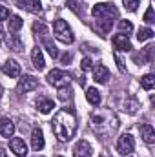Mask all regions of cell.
Returning <instances> with one entry per match:
<instances>
[{"instance_id":"6da1fadb","label":"cell","mask_w":155,"mask_h":157,"mask_svg":"<svg viewBox=\"0 0 155 157\" xmlns=\"http://www.w3.org/2000/svg\"><path fill=\"white\" fill-rule=\"evenodd\" d=\"M51 128L53 133L59 141L66 143L70 139H73L75 132H77V115L73 108H62L55 113V117L51 121Z\"/></svg>"},{"instance_id":"7a4b0ae2","label":"cell","mask_w":155,"mask_h":157,"mask_svg":"<svg viewBox=\"0 0 155 157\" xmlns=\"http://www.w3.org/2000/svg\"><path fill=\"white\" fill-rule=\"evenodd\" d=\"M91 15H93L95 22H97L99 31L106 35V33L112 29L113 22L117 20L119 11H117V7L112 4V2H100V4H97V6H93Z\"/></svg>"},{"instance_id":"3957f363","label":"cell","mask_w":155,"mask_h":157,"mask_svg":"<svg viewBox=\"0 0 155 157\" xmlns=\"http://www.w3.org/2000/svg\"><path fill=\"white\" fill-rule=\"evenodd\" d=\"M91 130L99 135H112L119 128V119L112 110H102V112H95L89 119Z\"/></svg>"},{"instance_id":"277c9868","label":"cell","mask_w":155,"mask_h":157,"mask_svg":"<svg viewBox=\"0 0 155 157\" xmlns=\"http://www.w3.org/2000/svg\"><path fill=\"white\" fill-rule=\"evenodd\" d=\"M53 33H55L57 39L60 40V42H64V44H73V42H75V35H73L71 28H70L68 22L62 20V18L55 20V24H53Z\"/></svg>"},{"instance_id":"5b68a950","label":"cell","mask_w":155,"mask_h":157,"mask_svg":"<svg viewBox=\"0 0 155 157\" xmlns=\"http://www.w3.org/2000/svg\"><path fill=\"white\" fill-rule=\"evenodd\" d=\"M70 80H71V77H70L66 71H62V70H51V71L47 73V82H49L51 86H55V88L70 86Z\"/></svg>"},{"instance_id":"8992f818","label":"cell","mask_w":155,"mask_h":157,"mask_svg":"<svg viewBox=\"0 0 155 157\" xmlns=\"http://www.w3.org/2000/svg\"><path fill=\"white\" fill-rule=\"evenodd\" d=\"M133 148H135V141H133V137H131L130 133H124V135L119 137V141H117V150H119L122 155H130V154L133 152Z\"/></svg>"},{"instance_id":"52a82bcc","label":"cell","mask_w":155,"mask_h":157,"mask_svg":"<svg viewBox=\"0 0 155 157\" xmlns=\"http://www.w3.org/2000/svg\"><path fill=\"white\" fill-rule=\"evenodd\" d=\"M37 88H39V80L33 77V75H24V77L18 80V86H17V90L20 93H28V91L37 90Z\"/></svg>"},{"instance_id":"ba28073f","label":"cell","mask_w":155,"mask_h":157,"mask_svg":"<svg viewBox=\"0 0 155 157\" xmlns=\"http://www.w3.org/2000/svg\"><path fill=\"white\" fill-rule=\"evenodd\" d=\"M93 155V148L88 141H78L73 148V157H91Z\"/></svg>"},{"instance_id":"9c48e42d","label":"cell","mask_w":155,"mask_h":157,"mask_svg":"<svg viewBox=\"0 0 155 157\" xmlns=\"http://www.w3.org/2000/svg\"><path fill=\"white\" fill-rule=\"evenodd\" d=\"M9 148L15 152L17 157H26L28 155V146H26V143H24L22 139H18V137H13V139L9 141Z\"/></svg>"},{"instance_id":"30bf717a","label":"cell","mask_w":155,"mask_h":157,"mask_svg":"<svg viewBox=\"0 0 155 157\" xmlns=\"http://www.w3.org/2000/svg\"><path fill=\"white\" fill-rule=\"evenodd\" d=\"M2 71L7 75V77H18L20 75V64L13 59H7L4 64H2Z\"/></svg>"},{"instance_id":"8fae6325","label":"cell","mask_w":155,"mask_h":157,"mask_svg":"<svg viewBox=\"0 0 155 157\" xmlns=\"http://www.w3.org/2000/svg\"><path fill=\"white\" fill-rule=\"evenodd\" d=\"M112 40H113L115 49H119V51H130V49H131V42H130V39H128V35H124V33L115 35Z\"/></svg>"},{"instance_id":"7c38bea8","label":"cell","mask_w":155,"mask_h":157,"mask_svg":"<svg viewBox=\"0 0 155 157\" xmlns=\"http://www.w3.org/2000/svg\"><path fill=\"white\" fill-rule=\"evenodd\" d=\"M44 133H42V130L40 128H33V132H31V148L35 150V152H40L42 148H44Z\"/></svg>"},{"instance_id":"4fadbf2b","label":"cell","mask_w":155,"mask_h":157,"mask_svg":"<svg viewBox=\"0 0 155 157\" xmlns=\"http://www.w3.org/2000/svg\"><path fill=\"white\" fill-rule=\"evenodd\" d=\"M93 78H95V82H100V84L108 82V78H110V70H108L104 64H97V68H93Z\"/></svg>"},{"instance_id":"5bb4252c","label":"cell","mask_w":155,"mask_h":157,"mask_svg":"<svg viewBox=\"0 0 155 157\" xmlns=\"http://www.w3.org/2000/svg\"><path fill=\"white\" fill-rule=\"evenodd\" d=\"M13 133H15V124H13V121L7 117H2L0 119V135L2 137H13Z\"/></svg>"},{"instance_id":"9a60e30c","label":"cell","mask_w":155,"mask_h":157,"mask_svg":"<svg viewBox=\"0 0 155 157\" xmlns=\"http://www.w3.org/2000/svg\"><path fill=\"white\" fill-rule=\"evenodd\" d=\"M31 60H33V66L37 68V70H44L46 68V60H44V55H42V49H40L39 46H35L33 49H31Z\"/></svg>"},{"instance_id":"2e32d148","label":"cell","mask_w":155,"mask_h":157,"mask_svg":"<svg viewBox=\"0 0 155 157\" xmlns=\"http://www.w3.org/2000/svg\"><path fill=\"white\" fill-rule=\"evenodd\" d=\"M153 51H155V46H148V48H144L141 53H137L133 59H135L137 62H141V64H144V62H152V60H153Z\"/></svg>"},{"instance_id":"e0dca14e","label":"cell","mask_w":155,"mask_h":157,"mask_svg":"<svg viewBox=\"0 0 155 157\" xmlns=\"http://www.w3.org/2000/svg\"><path fill=\"white\" fill-rule=\"evenodd\" d=\"M141 137L146 144H153L155 141V130L150 126V124H142L141 126Z\"/></svg>"},{"instance_id":"ac0fdd59","label":"cell","mask_w":155,"mask_h":157,"mask_svg":"<svg viewBox=\"0 0 155 157\" xmlns=\"http://www.w3.org/2000/svg\"><path fill=\"white\" fill-rule=\"evenodd\" d=\"M86 99H88L89 104L99 106V104H100V91H99L97 88H88V90H86Z\"/></svg>"},{"instance_id":"d6986e66","label":"cell","mask_w":155,"mask_h":157,"mask_svg":"<svg viewBox=\"0 0 155 157\" xmlns=\"http://www.w3.org/2000/svg\"><path fill=\"white\" fill-rule=\"evenodd\" d=\"M137 108H139V101L135 97H126V101L122 102V110L128 112V113H137Z\"/></svg>"},{"instance_id":"ffe728a7","label":"cell","mask_w":155,"mask_h":157,"mask_svg":"<svg viewBox=\"0 0 155 157\" xmlns=\"http://www.w3.org/2000/svg\"><path fill=\"white\" fill-rule=\"evenodd\" d=\"M37 108H39V112L40 113H49L53 108H55V104H53V101L51 99H39L37 101Z\"/></svg>"},{"instance_id":"44dd1931","label":"cell","mask_w":155,"mask_h":157,"mask_svg":"<svg viewBox=\"0 0 155 157\" xmlns=\"http://www.w3.org/2000/svg\"><path fill=\"white\" fill-rule=\"evenodd\" d=\"M7 46L13 51H22V48H24V44H22V40H20L18 35H9L7 37Z\"/></svg>"},{"instance_id":"7402d4cb","label":"cell","mask_w":155,"mask_h":157,"mask_svg":"<svg viewBox=\"0 0 155 157\" xmlns=\"http://www.w3.org/2000/svg\"><path fill=\"white\" fill-rule=\"evenodd\" d=\"M22 24H24V20L18 15H11L9 17V31H18L22 28Z\"/></svg>"},{"instance_id":"603a6c76","label":"cell","mask_w":155,"mask_h":157,"mask_svg":"<svg viewBox=\"0 0 155 157\" xmlns=\"http://www.w3.org/2000/svg\"><path fill=\"white\" fill-rule=\"evenodd\" d=\"M68 7L78 17L84 15V4H80V0H68Z\"/></svg>"},{"instance_id":"cb8c5ba5","label":"cell","mask_w":155,"mask_h":157,"mask_svg":"<svg viewBox=\"0 0 155 157\" xmlns=\"http://www.w3.org/2000/svg\"><path fill=\"white\" fill-rule=\"evenodd\" d=\"M141 86H142L144 90H152L155 86V75H152V73L144 75V77L141 78Z\"/></svg>"},{"instance_id":"d4e9b609","label":"cell","mask_w":155,"mask_h":157,"mask_svg":"<svg viewBox=\"0 0 155 157\" xmlns=\"http://www.w3.org/2000/svg\"><path fill=\"white\" fill-rule=\"evenodd\" d=\"M152 37H153V31H152L150 28H142V29H139V33H137V40H139V42L150 40Z\"/></svg>"},{"instance_id":"484cf974","label":"cell","mask_w":155,"mask_h":157,"mask_svg":"<svg viewBox=\"0 0 155 157\" xmlns=\"http://www.w3.org/2000/svg\"><path fill=\"white\" fill-rule=\"evenodd\" d=\"M44 46H46L47 53H49L53 59H57V57H59V49H57V46L51 42V39H44Z\"/></svg>"},{"instance_id":"4316f807","label":"cell","mask_w":155,"mask_h":157,"mask_svg":"<svg viewBox=\"0 0 155 157\" xmlns=\"http://www.w3.org/2000/svg\"><path fill=\"white\" fill-rule=\"evenodd\" d=\"M60 91H59V99L60 101H68V99H71V95H73V90L70 88V86H64V88H59Z\"/></svg>"},{"instance_id":"83f0119b","label":"cell","mask_w":155,"mask_h":157,"mask_svg":"<svg viewBox=\"0 0 155 157\" xmlns=\"http://www.w3.org/2000/svg\"><path fill=\"white\" fill-rule=\"evenodd\" d=\"M119 29H120V33H131V29H133V26H131V22L130 20H120L119 22Z\"/></svg>"},{"instance_id":"f1b7e54d","label":"cell","mask_w":155,"mask_h":157,"mask_svg":"<svg viewBox=\"0 0 155 157\" xmlns=\"http://www.w3.org/2000/svg\"><path fill=\"white\" fill-rule=\"evenodd\" d=\"M33 31H35L37 35L40 33V37H46V35H47V28H46L42 22H35V24H33Z\"/></svg>"},{"instance_id":"f546056e","label":"cell","mask_w":155,"mask_h":157,"mask_svg":"<svg viewBox=\"0 0 155 157\" xmlns=\"http://www.w3.org/2000/svg\"><path fill=\"white\" fill-rule=\"evenodd\" d=\"M144 22L146 24H153L155 22V15H153V7L150 6L148 9H146V13H144Z\"/></svg>"},{"instance_id":"4dcf8cb0","label":"cell","mask_w":155,"mask_h":157,"mask_svg":"<svg viewBox=\"0 0 155 157\" xmlns=\"http://www.w3.org/2000/svg\"><path fill=\"white\" fill-rule=\"evenodd\" d=\"M80 68H82V71H89V70H93V62H91V59H89V57H84L82 62H80Z\"/></svg>"},{"instance_id":"1f68e13d","label":"cell","mask_w":155,"mask_h":157,"mask_svg":"<svg viewBox=\"0 0 155 157\" xmlns=\"http://www.w3.org/2000/svg\"><path fill=\"white\" fill-rule=\"evenodd\" d=\"M122 4H124V7L128 11H135L137 6H139V0H122Z\"/></svg>"},{"instance_id":"d6a6232c","label":"cell","mask_w":155,"mask_h":157,"mask_svg":"<svg viewBox=\"0 0 155 157\" xmlns=\"http://www.w3.org/2000/svg\"><path fill=\"white\" fill-rule=\"evenodd\" d=\"M29 9H31L33 13H40V11H42V4H40V0H29Z\"/></svg>"},{"instance_id":"836d02e7","label":"cell","mask_w":155,"mask_h":157,"mask_svg":"<svg viewBox=\"0 0 155 157\" xmlns=\"http://www.w3.org/2000/svg\"><path fill=\"white\" fill-rule=\"evenodd\" d=\"M7 17H9V11H7V7H6V6H0V22H2V20H6Z\"/></svg>"},{"instance_id":"e575fe53","label":"cell","mask_w":155,"mask_h":157,"mask_svg":"<svg viewBox=\"0 0 155 157\" xmlns=\"http://www.w3.org/2000/svg\"><path fill=\"white\" fill-rule=\"evenodd\" d=\"M15 2H17V6L22 7V9H24V7H29V2H28V0H15Z\"/></svg>"},{"instance_id":"d590c367","label":"cell","mask_w":155,"mask_h":157,"mask_svg":"<svg viewBox=\"0 0 155 157\" xmlns=\"http://www.w3.org/2000/svg\"><path fill=\"white\" fill-rule=\"evenodd\" d=\"M115 60H117V64H119V70H120V71H126V68H124V64H122V60L119 59V55H117V53H115Z\"/></svg>"},{"instance_id":"8d00e7d4","label":"cell","mask_w":155,"mask_h":157,"mask_svg":"<svg viewBox=\"0 0 155 157\" xmlns=\"http://www.w3.org/2000/svg\"><path fill=\"white\" fill-rule=\"evenodd\" d=\"M62 62H64V64L71 62V53H66V55H62Z\"/></svg>"},{"instance_id":"74e56055","label":"cell","mask_w":155,"mask_h":157,"mask_svg":"<svg viewBox=\"0 0 155 157\" xmlns=\"http://www.w3.org/2000/svg\"><path fill=\"white\" fill-rule=\"evenodd\" d=\"M0 157H7V154H6V150H4V148H0Z\"/></svg>"},{"instance_id":"f35d334b","label":"cell","mask_w":155,"mask_h":157,"mask_svg":"<svg viewBox=\"0 0 155 157\" xmlns=\"http://www.w3.org/2000/svg\"><path fill=\"white\" fill-rule=\"evenodd\" d=\"M4 40V31H2V28H0V42Z\"/></svg>"},{"instance_id":"ab89813d","label":"cell","mask_w":155,"mask_h":157,"mask_svg":"<svg viewBox=\"0 0 155 157\" xmlns=\"http://www.w3.org/2000/svg\"><path fill=\"white\" fill-rule=\"evenodd\" d=\"M100 157H110V155H108V154H106V152H104V154H102V155H100Z\"/></svg>"},{"instance_id":"60d3db41","label":"cell","mask_w":155,"mask_h":157,"mask_svg":"<svg viewBox=\"0 0 155 157\" xmlns=\"http://www.w3.org/2000/svg\"><path fill=\"white\" fill-rule=\"evenodd\" d=\"M0 97H2V86H0Z\"/></svg>"},{"instance_id":"b9f144b4","label":"cell","mask_w":155,"mask_h":157,"mask_svg":"<svg viewBox=\"0 0 155 157\" xmlns=\"http://www.w3.org/2000/svg\"><path fill=\"white\" fill-rule=\"evenodd\" d=\"M59 157H62V155H59Z\"/></svg>"}]
</instances>
